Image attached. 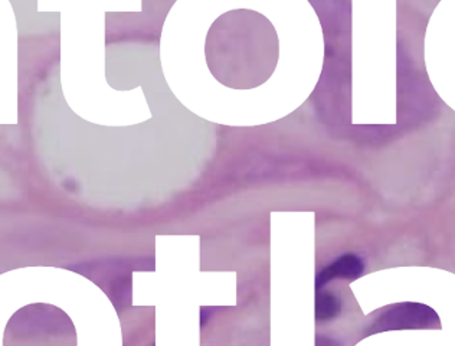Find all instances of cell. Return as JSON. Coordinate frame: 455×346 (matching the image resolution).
Masks as SVG:
<instances>
[{
  "instance_id": "1",
  "label": "cell",
  "mask_w": 455,
  "mask_h": 346,
  "mask_svg": "<svg viewBox=\"0 0 455 346\" xmlns=\"http://www.w3.org/2000/svg\"><path fill=\"white\" fill-rule=\"evenodd\" d=\"M440 324V318L433 309L424 304L401 303L383 312L373 324L372 332L394 329H427Z\"/></svg>"
},
{
  "instance_id": "2",
  "label": "cell",
  "mask_w": 455,
  "mask_h": 346,
  "mask_svg": "<svg viewBox=\"0 0 455 346\" xmlns=\"http://www.w3.org/2000/svg\"><path fill=\"white\" fill-rule=\"evenodd\" d=\"M364 271V262L357 254L347 253V254L340 255L338 259L327 264L324 269L317 273L315 278V289H323V286L327 283L345 278V280H355L361 278Z\"/></svg>"
},
{
  "instance_id": "3",
  "label": "cell",
  "mask_w": 455,
  "mask_h": 346,
  "mask_svg": "<svg viewBox=\"0 0 455 346\" xmlns=\"http://www.w3.org/2000/svg\"><path fill=\"white\" fill-rule=\"evenodd\" d=\"M341 301L340 297L326 292V290H317L315 296V319L319 322H327L340 315Z\"/></svg>"
},
{
  "instance_id": "4",
  "label": "cell",
  "mask_w": 455,
  "mask_h": 346,
  "mask_svg": "<svg viewBox=\"0 0 455 346\" xmlns=\"http://www.w3.org/2000/svg\"><path fill=\"white\" fill-rule=\"evenodd\" d=\"M317 346H339L338 343L331 341L329 338H319L317 339Z\"/></svg>"
}]
</instances>
